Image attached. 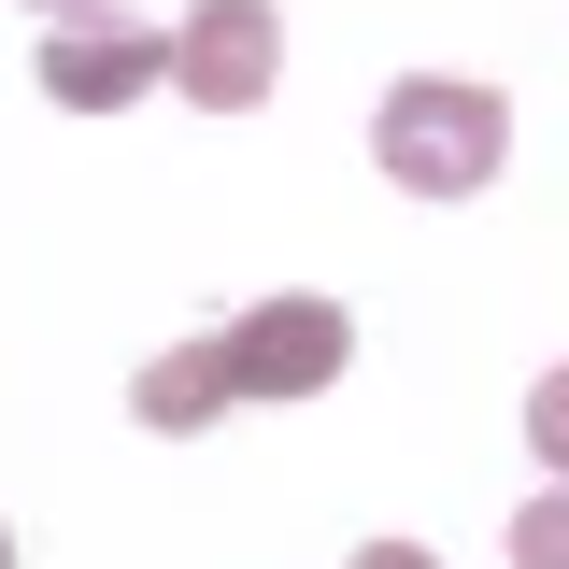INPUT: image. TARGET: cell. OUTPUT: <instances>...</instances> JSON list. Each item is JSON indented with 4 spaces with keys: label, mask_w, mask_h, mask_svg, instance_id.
<instances>
[{
    "label": "cell",
    "mask_w": 569,
    "mask_h": 569,
    "mask_svg": "<svg viewBox=\"0 0 569 569\" xmlns=\"http://www.w3.org/2000/svg\"><path fill=\"white\" fill-rule=\"evenodd\" d=\"M213 342H228V385H242V399H328L342 356H356V313L313 299V284H284V299H257V313H228Z\"/></svg>",
    "instance_id": "7a4b0ae2"
},
{
    "label": "cell",
    "mask_w": 569,
    "mask_h": 569,
    "mask_svg": "<svg viewBox=\"0 0 569 569\" xmlns=\"http://www.w3.org/2000/svg\"><path fill=\"white\" fill-rule=\"evenodd\" d=\"M43 100H58V114H129L142 86H171V29H142V14H100V0H86V14H58V29H43Z\"/></svg>",
    "instance_id": "3957f363"
},
{
    "label": "cell",
    "mask_w": 569,
    "mask_h": 569,
    "mask_svg": "<svg viewBox=\"0 0 569 569\" xmlns=\"http://www.w3.org/2000/svg\"><path fill=\"white\" fill-rule=\"evenodd\" d=\"M512 569H569V485H541L512 512Z\"/></svg>",
    "instance_id": "8992f818"
},
{
    "label": "cell",
    "mask_w": 569,
    "mask_h": 569,
    "mask_svg": "<svg viewBox=\"0 0 569 569\" xmlns=\"http://www.w3.org/2000/svg\"><path fill=\"white\" fill-rule=\"evenodd\" d=\"M29 14H86V0H29Z\"/></svg>",
    "instance_id": "9c48e42d"
},
{
    "label": "cell",
    "mask_w": 569,
    "mask_h": 569,
    "mask_svg": "<svg viewBox=\"0 0 569 569\" xmlns=\"http://www.w3.org/2000/svg\"><path fill=\"white\" fill-rule=\"evenodd\" d=\"M0 569H14V527H0Z\"/></svg>",
    "instance_id": "30bf717a"
},
{
    "label": "cell",
    "mask_w": 569,
    "mask_h": 569,
    "mask_svg": "<svg viewBox=\"0 0 569 569\" xmlns=\"http://www.w3.org/2000/svg\"><path fill=\"white\" fill-rule=\"evenodd\" d=\"M356 569H441V556H427V541H370Z\"/></svg>",
    "instance_id": "ba28073f"
},
{
    "label": "cell",
    "mask_w": 569,
    "mask_h": 569,
    "mask_svg": "<svg viewBox=\"0 0 569 569\" xmlns=\"http://www.w3.org/2000/svg\"><path fill=\"white\" fill-rule=\"evenodd\" d=\"M527 441H541V470L569 485V370H541V385H527Z\"/></svg>",
    "instance_id": "52a82bcc"
},
{
    "label": "cell",
    "mask_w": 569,
    "mask_h": 569,
    "mask_svg": "<svg viewBox=\"0 0 569 569\" xmlns=\"http://www.w3.org/2000/svg\"><path fill=\"white\" fill-rule=\"evenodd\" d=\"M129 413L157 427V441H186V427H213V413H242V385H228V342H171V356H142V385H129Z\"/></svg>",
    "instance_id": "5b68a950"
},
{
    "label": "cell",
    "mask_w": 569,
    "mask_h": 569,
    "mask_svg": "<svg viewBox=\"0 0 569 569\" xmlns=\"http://www.w3.org/2000/svg\"><path fill=\"white\" fill-rule=\"evenodd\" d=\"M370 157H385L399 200H485L498 157H512V100L470 71H399L385 114H370Z\"/></svg>",
    "instance_id": "6da1fadb"
},
{
    "label": "cell",
    "mask_w": 569,
    "mask_h": 569,
    "mask_svg": "<svg viewBox=\"0 0 569 569\" xmlns=\"http://www.w3.org/2000/svg\"><path fill=\"white\" fill-rule=\"evenodd\" d=\"M284 71V14L271 0H186V29H171V86L200 100V114H257Z\"/></svg>",
    "instance_id": "277c9868"
}]
</instances>
